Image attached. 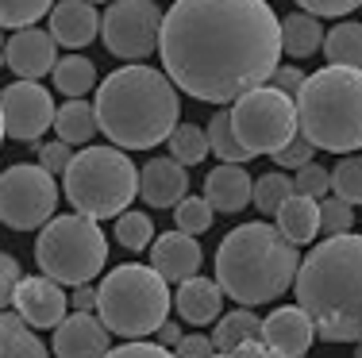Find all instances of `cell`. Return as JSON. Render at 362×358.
<instances>
[{
    "mask_svg": "<svg viewBox=\"0 0 362 358\" xmlns=\"http://www.w3.org/2000/svg\"><path fill=\"white\" fill-rule=\"evenodd\" d=\"M300 4V12H308V16H347V12H355V8H362V0H297Z\"/></svg>",
    "mask_w": 362,
    "mask_h": 358,
    "instance_id": "cell-41",
    "label": "cell"
},
{
    "mask_svg": "<svg viewBox=\"0 0 362 358\" xmlns=\"http://www.w3.org/2000/svg\"><path fill=\"white\" fill-rule=\"evenodd\" d=\"M212 155V143H209V131L197 124H177V131L170 135V158H177L181 166H197Z\"/></svg>",
    "mask_w": 362,
    "mask_h": 358,
    "instance_id": "cell-30",
    "label": "cell"
},
{
    "mask_svg": "<svg viewBox=\"0 0 362 358\" xmlns=\"http://www.w3.org/2000/svg\"><path fill=\"white\" fill-rule=\"evenodd\" d=\"M270 358H281V354H274V351H270Z\"/></svg>",
    "mask_w": 362,
    "mask_h": 358,
    "instance_id": "cell-52",
    "label": "cell"
},
{
    "mask_svg": "<svg viewBox=\"0 0 362 358\" xmlns=\"http://www.w3.org/2000/svg\"><path fill=\"white\" fill-rule=\"evenodd\" d=\"M8 62V42H4V35H0V66Z\"/></svg>",
    "mask_w": 362,
    "mask_h": 358,
    "instance_id": "cell-48",
    "label": "cell"
},
{
    "mask_svg": "<svg viewBox=\"0 0 362 358\" xmlns=\"http://www.w3.org/2000/svg\"><path fill=\"white\" fill-rule=\"evenodd\" d=\"M100 28H105V16H100L97 4H89V0H58L54 12H50V35H54V42L66 50L89 47Z\"/></svg>",
    "mask_w": 362,
    "mask_h": 358,
    "instance_id": "cell-19",
    "label": "cell"
},
{
    "mask_svg": "<svg viewBox=\"0 0 362 358\" xmlns=\"http://www.w3.org/2000/svg\"><path fill=\"white\" fill-rule=\"evenodd\" d=\"M58 66V42L42 28H23L8 39V70L20 81H39L54 73Z\"/></svg>",
    "mask_w": 362,
    "mask_h": 358,
    "instance_id": "cell-13",
    "label": "cell"
},
{
    "mask_svg": "<svg viewBox=\"0 0 362 358\" xmlns=\"http://www.w3.org/2000/svg\"><path fill=\"white\" fill-rule=\"evenodd\" d=\"M108 335L105 320L93 312H74L54 328V354L58 358H108Z\"/></svg>",
    "mask_w": 362,
    "mask_h": 358,
    "instance_id": "cell-15",
    "label": "cell"
},
{
    "mask_svg": "<svg viewBox=\"0 0 362 358\" xmlns=\"http://www.w3.org/2000/svg\"><path fill=\"white\" fill-rule=\"evenodd\" d=\"M174 309V293L170 281L154 266H139V262H124L100 281V320L112 335H124L139 343L146 335H158V328L170 320Z\"/></svg>",
    "mask_w": 362,
    "mask_h": 358,
    "instance_id": "cell-6",
    "label": "cell"
},
{
    "mask_svg": "<svg viewBox=\"0 0 362 358\" xmlns=\"http://www.w3.org/2000/svg\"><path fill=\"white\" fill-rule=\"evenodd\" d=\"M324 39L327 31L308 12H289L281 20V47H286L289 58H313L316 50H324Z\"/></svg>",
    "mask_w": 362,
    "mask_h": 358,
    "instance_id": "cell-24",
    "label": "cell"
},
{
    "mask_svg": "<svg viewBox=\"0 0 362 358\" xmlns=\"http://www.w3.org/2000/svg\"><path fill=\"white\" fill-rule=\"evenodd\" d=\"M332 193L347 204H362V158L347 155L332 169Z\"/></svg>",
    "mask_w": 362,
    "mask_h": 358,
    "instance_id": "cell-35",
    "label": "cell"
},
{
    "mask_svg": "<svg viewBox=\"0 0 362 358\" xmlns=\"http://www.w3.org/2000/svg\"><path fill=\"white\" fill-rule=\"evenodd\" d=\"M181 339H185V335H181V328H177V323H162V328H158V347H166V351H170V347H174V351H177V343H181Z\"/></svg>",
    "mask_w": 362,
    "mask_h": 358,
    "instance_id": "cell-46",
    "label": "cell"
},
{
    "mask_svg": "<svg viewBox=\"0 0 362 358\" xmlns=\"http://www.w3.org/2000/svg\"><path fill=\"white\" fill-rule=\"evenodd\" d=\"M297 304L324 343H362V235H332L305 254Z\"/></svg>",
    "mask_w": 362,
    "mask_h": 358,
    "instance_id": "cell-2",
    "label": "cell"
},
{
    "mask_svg": "<svg viewBox=\"0 0 362 358\" xmlns=\"http://www.w3.org/2000/svg\"><path fill=\"white\" fill-rule=\"evenodd\" d=\"M220 358H228V354H220Z\"/></svg>",
    "mask_w": 362,
    "mask_h": 358,
    "instance_id": "cell-53",
    "label": "cell"
},
{
    "mask_svg": "<svg viewBox=\"0 0 362 358\" xmlns=\"http://www.w3.org/2000/svg\"><path fill=\"white\" fill-rule=\"evenodd\" d=\"M300 135L316 150L355 155L362 147V70L324 66L297 93Z\"/></svg>",
    "mask_w": 362,
    "mask_h": 358,
    "instance_id": "cell-5",
    "label": "cell"
},
{
    "mask_svg": "<svg viewBox=\"0 0 362 358\" xmlns=\"http://www.w3.org/2000/svg\"><path fill=\"white\" fill-rule=\"evenodd\" d=\"M177 358H220L216 343H212V335H185L177 343Z\"/></svg>",
    "mask_w": 362,
    "mask_h": 358,
    "instance_id": "cell-42",
    "label": "cell"
},
{
    "mask_svg": "<svg viewBox=\"0 0 362 358\" xmlns=\"http://www.w3.org/2000/svg\"><path fill=\"white\" fill-rule=\"evenodd\" d=\"M293 189H297L300 197L324 201L327 193H332V169H324L320 162H308V166H300L297 174H293Z\"/></svg>",
    "mask_w": 362,
    "mask_h": 358,
    "instance_id": "cell-37",
    "label": "cell"
},
{
    "mask_svg": "<svg viewBox=\"0 0 362 358\" xmlns=\"http://www.w3.org/2000/svg\"><path fill=\"white\" fill-rule=\"evenodd\" d=\"M23 281V270L16 262V254H4L0 251V312H8L16 304V289Z\"/></svg>",
    "mask_w": 362,
    "mask_h": 358,
    "instance_id": "cell-38",
    "label": "cell"
},
{
    "mask_svg": "<svg viewBox=\"0 0 362 358\" xmlns=\"http://www.w3.org/2000/svg\"><path fill=\"white\" fill-rule=\"evenodd\" d=\"M35 266L58 285H89L108 266V239L97 220L81 212L54 216L35 239Z\"/></svg>",
    "mask_w": 362,
    "mask_h": 358,
    "instance_id": "cell-8",
    "label": "cell"
},
{
    "mask_svg": "<svg viewBox=\"0 0 362 358\" xmlns=\"http://www.w3.org/2000/svg\"><path fill=\"white\" fill-rule=\"evenodd\" d=\"M355 358H362V343H358V351H355Z\"/></svg>",
    "mask_w": 362,
    "mask_h": 358,
    "instance_id": "cell-51",
    "label": "cell"
},
{
    "mask_svg": "<svg viewBox=\"0 0 362 358\" xmlns=\"http://www.w3.org/2000/svg\"><path fill=\"white\" fill-rule=\"evenodd\" d=\"M174 220H177V232H185V235H204L212 227V220H216V208H212L209 201L204 197H193V193H189L185 201L177 204L174 208Z\"/></svg>",
    "mask_w": 362,
    "mask_h": 358,
    "instance_id": "cell-34",
    "label": "cell"
},
{
    "mask_svg": "<svg viewBox=\"0 0 362 358\" xmlns=\"http://www.w3.org/2000/svg\"><path fill=\"white\" fill-rule=\"evenodd\" d=\"M278 232L286 235L293 246L313 243V239L320 235V201L293 193V197L281 204V212H278Z\"/></svg>",
    "mask_w": 362,
    "mask_h": 358,
    "instance_id": "cell-22",
    "label": "cell"
},
{
    "mask_svg": "<svg viewBox=\"0 0 362 358\" xmlns=\"http://www.w3.org/2000/svg\"><path fill=\"white\" fill-rule=\"evenodd\" d=\"M231 127H235L239 143L251 150V158L258 155L274 158L300 135L297 100L278 93L274 85H262V89L247 93L231 105Z\"/></svg>",
    "mask_w": 362,
    "mask_h": 358,
    "instance_id": "cell-9",
    "label": "cell"
},
{
    "mask_svg": "<svg viewBox=\"0 0 362 358\" xmlns=\"http://www.w3.org/2000/svg\"><path fill=\"white\" fill-rule=\"evenodd\" d=\"M0 143H4V112H0Z\"/></svg>",
    "mask_w": 362,
    "mask_h": 358,
    "instance_id": "cell-49",
    "label": "cell"
},
{
    "mask_svg": "<svg viewBox=\"0 0 362 358\" xmlns=\"http://www.w3.org/2000/svg\"><path fill=\"white\" fill-rule=\"evenodd\" d=\"M204 262V251L201 243H197L193 235L185 232H162L158 239L151 243V266L158 270L166 281H177V285H185L189 278H197V270H201Z\"/></svg>",
    "mask_w": 362,
    "mask_h": 358,
    "instance_id": "cell-17",
    "label": "cell"
},
{
    "mask_svg": "<svg viewBox=\"0 0 362 358\" xmlns=\"http://www.w3.org/2000/svg\"><path fill=\"white\" fill-rule=\"evenodd\" d=\"M54 131H58V139L70 143V147H85V143H89L93 135L100 131V124H97V108L85 105V100H66V105H58Z\"/></svg>",
    "mask_w": 362,
    "mask_h": 358,
    "instance_id": "cell-26",
    "label": "cell"
},
{
    "mask_svg": "<svg viewBox=\"0 0 362 358\" xmlns=\"http://www.w3.org/2000/svg\"><path fill=\"white\" fill-rule=\"evenodd\" d=\"M305 81H308V73H300L297 66H278V73L270 78L274 89L286 93V97H293V100H297V93H300V89H305Z\"/></svg>",
    "mask_w": 362,
    "mask_h": 358,
    "instance_id": "cell-43",
    "label": "cell"
},
{
    "mask_svg": "<svg viewBox=\"0 0 362 358\" xmlns=\"http://www.w3.org/2000/svg\"><path fill=\"white\" fill-rule=\"evenodd\" d=\"M313 339H316V328H313V320L305 316L300 304L274 309L270 316L262 320V343L281 358H305L308 347H313Z\"/></svg>",
    "mask_w": 362,
    "mask_h": 358,
    "instance_id": "cell-16",
    "label": "cell"
},
{
    "mask_svg": "<svg viewBox=\"0 0 362 358\" xmlns=\"http://www.w3.org/2000/svg\"><path fill=\"white\" fill-rule=\"evenodd\" d=\"M324 58L327 66H343V70H362V23H335L324 39Z\"/></svg>",
    "mask_w": 362,
    "mask_h": 358,
    "instance_id": "cell-27",
    "label": "cell"
},
{
    "mask_svg": "<svg viewBox=\"0 0 362 358\" xmlns=\"http://www.w3.org/2000/svg\"><path fill=\"white\" fill-rule=\"evenodd\" d=\"M97 124L119 150H151L170 143L181 124L177 85L166 70L151 66H119L97 85Z\"/></svg>",
    "mask_w": 362,
    "mask_h": 358,
    "instance_id": "cell-3",
    "label": "cell"
},
{
    "mask_svg": "<svg viewBox=\"0 0 362 358\" xmlns=\"http://www.w3.org/2000/svg\"><path fill=\"white\" fill-rule=\"evenodd\" d=\"M70 297L50 278H23L16 289V312L28 320V328H58L66 320Z\"/></svg>",
    "mask_w": 362,
    "mask_h": 358,
    "instance_id": "cell-14",
    "label": "cell"
},
{
    "mask_svg": "<svg viewBox=\"0 0 362 358\" xmlns=\"http://www.w3.org/2000/svg\"><path fill=\"white\" fill-rule=\"evenodd\" d=\"M116 243L124 246V251H132V254L151 251V243H154L151 216H146V212H132V208H127L124 216L116 220Z\"/></svg>",
    "mask_w": 362,
    "mask_h": 358,
    "instance_id": "cell-33",
    "label": "cell"
},
{
    "mask_svg": "<svg viewBox=\"0 0 362 358\" xmlns=\"http://www.w3.org/2000/svg\"><path fill=\"white\" fill-rule=\"evenodd\" d=\"M223 289H220V281H212V278H189L185 285H177V293H174V309H177V316L185 320V323H193V328H204V323H216L223 316Z\"/></svg>",
    "mask_w": 362,
    "mask_h": 358,
    "instance_id": "cell-21",
    "label": "cell"
},
{
    "mask_svg": "<svg viewBox=\"0 0 362 358\" xmlns=\"http://www.w3.org/2000/svg\"><path fill=\"white\" fill-rule=\"evenodd\" d=\"M54 89L62 93L66 100H81L85 93L97 85V66L89 62L85 54H66V58H58V66H54Z\"/></svg>",
    "mask_w": 362,
    "mask_h": 358,
    "instance_id": "cell-28",
    "label": "cell"
},
{
    "mask_svg": "<svg viewBox=\"0 0 362 358\" xmlns=\"http://www.w3.org/2000/svg\"><path fill=\"white\" fill-rule=\"evenodd\" d=\"M313 150H316L313 143H308L305 135H297L286 150H278V155H274V162H278L281 169H300V166H308V162H313Z\"/></svg>",
    "mask_w": 362,
    "mask_h": 358,
    "instance_id": "cell-40",
    "label": "cell"
},
{
    "mask_svg": "<svg viewBox=\"0 0 362 358\" xmlns=\"http://www.w3.org/2000/svg\"><path fill=\"white\" fill-rule=\"evenodd\" d=\"M108 358H177L174 351H166V347H158V343H124V347H116V351H108Z\"/></svg>",
    "mask_w": 362,
    "mask_h": 358,
    "instance_id": "cell-44",
    "label": "cell"
},
{
    "mask_svg": "<svg viewBox=\"0 0 362 358\" xmlns=\"http://www.w3.org/2000/svg\"><path fill=\"white\" fill-rule=\"evenodd\" d=\"M300 262L305 258L297 254V246L274 224L266 220L239 224L216 246V281L231 301H239L243 309H258L297 285Z\"/></svg>",
    "mask_w": 362,
    "mask_h": 358,
    "instance_id": "cell-4",
    "label": "cell"
},
{
    "mask_svg": "<svg viewBox=\"0 0 362 358\" xmlns=\"http://www.w3.org/2000/svg\"><path fill=\"white\" fill-rule=\"evenodd\" d=\"M162 20L166 12H158L154 0H116L105 12V47L108 54L124 58L127 66H139L143 58H151L162 42Z\"/></svg>",
    "mask_w": 362,
    "mask_h": 358,
    "instance_id": "cell-11",
    "label": "cell"
},
{
    "mask_svg": "<svg viewBox=\"0 0 362 358\" xmlns=\"http://www.w3.org/2000/svg\"><path fill=\"white\" fill-rule=\"evenodd\" d=\"M0 358H50L47 343L12 309L0 312Z\"/></svg>",
    "mask_w": 362,
    "mask_h": 358,
    "instance_id": "cell-23",
    "label": "cell"
},
{
    "mask_svg": "<svg viewBox=\"0 0 362 358\" xmlns=\"http://www.w3.org/2000/svg\"><path fill=\"white\" fill-rule=\"evenodd\" d=\"M293 177L289 174H281V169H274V174H262L255 181V208L262 212V216H278L281 212V204H286L289 197H293Z\"/></svg>",
    "mask_w": 362,
    "mask_h": 358,
    "instance_id": "cell-31",
    "label": "cell"
},
{
    "mask_svg": "<svg viewBox=\"0 0 362 358\" xmlns=\"http://www.w3.org/2000/svg\"><path fill=\"white\" fill-rule=\"evenodd\" d=\"M70 162H74L70 143L54 139V143H42V147H39V166L47 169V174H66V169H70Z\"/></svg>",
    "mask_w": 362,
    "mask_h": 358,
    "instance_id": "cell-39",
    "label": "cell"
},
{
    "mask_svg": "<svg viewBox=\"0 0 362 358\" xmlns=\"http://www.w3.org/2000/svg\"><path fill=\"white\" fill-rule=\"evenodd\" d=\"M66 201L89 220H119L139 197V169L119 147H81L62 174Z\"/></svg>",
    "mask_w": 362,
    "mask_h": 358,
    "instance_id": "cell-7",
    "label": "cell"
},
{
    "mask_svg": "<svg viewBox=\"0 0 362 358\" xmlns=\"http://www.w3.org/2000/svg\"><path fill=\"white\" fill-rule=\"evenodd\" d=\"M255 339H262V320L255 316V309H235L228 316H220L216 328H212V343H216L220 354H231L243 343H255Z\"/></svg>",
    "mask_w": 362,
    "mask_h": 358,
    "instance_id": "cell-25",
    "label": "cell"
},
{
    "mask_svg": "<svg viewBox=\"0 0 362 358\" xmlns=\"http://www.w3.org/2000/svg\"><path fill=\"white\" fill-rule=\"evenodd\" d=\"M58 0H0V31L12 28V31H23V28H35L42 16L54 12Z\"/></svg>",
    "mask_w": 362,
    "mask_h": 358,
    "instance_id": "cell-32",
    "label": "cell"
},
{
    "mask_svg": "<svg viewBox=\"0 0 362 358\" xmlns=\"http://www.w3.org/2000/svg\"><path fill=\"white\" fill-rule=\"evenodd\" d=\"M204 201L216 212H223V216L243 212L247 204L255 201V181H251V174H247V166H228V162H220V166L204 177Z\"/></svg>",
    "mask_w": 362,
    "mask_h": 358,
    "instance_id": "cell-20",
    "label": "cell"
},
{
    "mask_svg": "<svg viewBox=\"0 0 362 358\" xmlns=\"http://www.w3.org/2000/svg\"><path fill=\"white\" fill-rule=\"evenodd\" d=\"M355 227V208L339 197H324L320 201V232L332 239V235H347Z\"/></svg>",
    "mask_w": 362,
    "mask_h": 358,
    "instance_id": "cell-36",
    "label": "cell"
},
{
    "mask_svg": "<svg viewBox=\"0 0 362 358\" xmlns=\"http://www.w3.org/2000/svg\"><path fill=\"white\" fill-rule=\"evenodd\" d=\"M209 143H212V155L220 162H228V166H243V162H251V150L239 143L235 127H231V112H216L209 119Z\"/></svg>",
    "mask_w": 362,
    "mask_h": 358,
    "instance_id": "cell-29",
    "label": "cell"
},
{
    "mask_svg": "<svg viewBox=\"0 0 362 358\" xmlns=\"http://www.w3.org/2000/svg\"><path fill=\"white\" fill-rule=\"evenodd\" d=\"M228 358H270V347H266L262 339H255V343H243L239 351H231Z\"/></svg>",
    "mask_w": 362,
    "mask_h": 358,
    "instance_id": "cell-47",
    "label": "cell"
},
{
    "mask_svg": "<svg viewBox=\"0 0 362 358\" xmlns=\"http://www.w3.org/2000/svg\"><path fill=\"white\" fill-rule=\"evenodd\" d=\"M70 304H74V312H93L100 304V289H93V285H77L74 289V297H70Z\"/></svg>",
    "mask_w": 362,
    "mask_h": 358,
    "instance_id": "cell-45",
    "label": "cell"
},
{
    "mask_svg": "<svg viewBox=\"0 0 362 358\" xmlns=\"http://www.w3.org/2000/svg\"><path fill=\"white\" fill-rule=\"evenodd\" d=\"M139 197L151 208H177L189 197V169L177 158H151L139 169Z\"/></svg>",
    "mask_w": 362,
    "mask_h": 358,
    "instance_id": "cell-18",
    "label": "cell"
},
{
    "mask_svg": "<svg viewBox=\"0 0 362 358\" xmlns=\"http://www.w3.org/2000/svg\"><path fill=\"white\" fill-rule=\"evenodd\" d=\"M58 181L39 162H16L0 169V224L12 232H35L54 220Z\"/></svg>",
    "mask_w": 362,
    "mask_h": 358,
    "instance_id": "cell-10",
    "label": "cell"
},
{
    "mask_svg": "<svg viewBox=\"0 0 362 358\" xmlns=\"http://www.w3.org/2000/svg\"><path fill=\"white\" fill-rule=\"evenodd\" d=\"M281 50V20L266 0H174L162 20V70L204 105L270 85Z\"/></svg>",
    "mask_w": 362,
    "mask_h": 358,
    "instance_id": "cell-1",
    "label": "cell"
},
{
    "mask_svg": "<svg viewBox=\"0 0 362 358\" xmlns=\"http://www.w3.org/2000/svg\"><path fill=\"white\" fill-rule=\"evenodd\" d=\"M0 112H4V135L16 143H35L54 127L58 105L39 81H12L0 93Z\"/></svg>",
    "mask_w": 362,
    "mask_h": 358,
    "instance_id": "cell-12",
    "label": "cell"
},
{
    "mask_svg": "<svg viewBox=\"0 0 362 358\" xmlns=\"http://www.w3.org/2000/svg\"><path fill=\"white\" fill-rule=\"evenodd\" d=\"M89 4H105V0H89ZM108 4H116V0H108Z\"/></svg>",
    "mask_w": 362,
    "mask_h": 358,
    "instance_id": "cell-50",
    "label": "cell"
}]
</instances>
